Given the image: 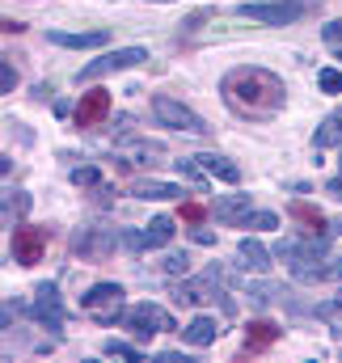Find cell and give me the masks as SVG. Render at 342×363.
<instances>
[{
    "label": "cell",
    "instance_id": "1",
    "mask_svg": "<svg viewBox=\"0 0 342 363\" xmlns=\"http://www.w3.org/2000/svg\"><path fill=\"white\" fill-rule=\"evenodd\" d=\"M220 93H224L228 110H237L241 118H275L287 101L283 81L270 68H233L224 77Z\"/></svg>",
    "mask_w": 342,
    "mask_h": 363
},
{
    "label": "cell",
    "instance_id": "2",
    "mask_svg": "<svg viewBox=\"0 0 342 363\" xmlns=\"http://www.w3.org/2000/svg\"><path fill=\"white\" fill-rule=\"evenodd\" d=\"M317 4L321 0H246V4H237V17L258 21V26H292Z\"/></svg>",
    "mask_w": 342,
    "mask_h": 363
},
{
    "label": "cell",
    "instance_id": "3",
    "mask_svg": "<svg viewBox=\"0 0 342 363\" xmlns=\"http://www.w3.org/2000/svg\"><path fill=\"white\" fill-rule=\"evenodd\" d=\"M81 308H85L97 325L123 321V317H127V308H123V287H118V283H93L85 296H81Z\"/></svg>",
    "mask_w": 342,
    "mask_h": 363
},
{
    "label": "cell",
    "instance_id": "4",
    "mask_svg": "<svg viewBox=\"0 0 342 363\" xmlns=\"http://www.w3.org/2000/svg\"><path fill=\"white\" fill-rule=\"evenodd\" d=\"M123 321H127V330H131L136 338H144V342H148L153 334H170V330H177L170 313H165L161 304H148V300H144V304H136V308H127V317H123Z\"/></svg>",
    "mask_w": 342,
    "mask_h": 363
},
{
    "label": "cell",
    "instance_id": "5",
    "mask_svg": "<svg viewBox=\"0 0 342 363\" xmlns=\"http://www.w3.org/2000/svg\"><path fill=\"white\" fill-rule=\"evenodd\" d=\"M148 60V51L144 47H118V51H106L101 60H93L81 68V77L77 81H101V77H110V72H123V68H136V64H144Z\"/></svg>",
    "mask_w": 342,
    "mask_h": 363
},
{
    "label": "cell",
    "instance_id": "6",
    "mask_svg": "<svg viewBox=\"0 0 342 363\" xmlns=\"http://www.w3.org/2000/svg\"><path fill=\"white\" fill-rule=\"evenodd\" d=\"M153 114L165 123V127H177V131H190V135H207V123L190 110V106H182L177 97H165V93H157L153 97Z\"/></svg>",
    "mask_w": 342,
    "mask_h": 363
},
{
    "label": "cell",
    "instance_id": "7",
    "mask_svg": "<svg viewBox=\"0 0 342 363\" xmlns=\"http://www.w3.org/2000/svg\"><path fill=\"white\" fill-rule=\"evenodd\" d=\"M9 250H13V262H17V267H34V262H43V254H47V228H34V224L13 228Z\"/></svg>",
    "mask_w": 342,
    "mask_h": 363
},
{
    "label": "cell",
    "instance_id": "8",
    "mask_svg": "<svg viewBox=\"0 0 342 363\" xmlns=\"http://www.w3.org/2000/svg\"><path fill=\"white\" fill-rule=\"evenodd\" d=\"M30 313H34V321H38V325H47V330H60V325H64L60 287H55V283H43V287L34 291V304H30Z\"/></svg>",
    "mask_w": 342,
    "mask_h": 363
},
{
    "label": "cell",
    "instance_id": "9",
    "mask_svg": "<svg viewBox=\"0 0 342 363\" xmlns=\"http://www.w3.org/2000/svg\"><path fill=\"white\" fill-rule=\"evenodd\" d=\"M114 228H81L77 237H72V250L81 254V258H93V262H101L110 250H114Z\"/></svg>",
    "mask_w": 342,
    "mask_h": 363
},
{
    "label": "cell",
    "instance_id": "10",
    "mask_svg": "<svg viewBox=\"0 0 342 363\" xmlns=\"http://www.w3.org/2000/svg\"><path fill=\"white\" fill-rule=\"evenodd\" d=\"M106 114H110V93L106 89H89L85 97L77 101V114H72V118H77V127H97Z\"/></svg>",
    "mask_w": 342,
    "mask_h": 363
},
{
    "label": "cell",
    "instance_id": "11",
    "mask_svg": "<svg viewBox=\"0 0 342 363\" xmlns=\"http://www.w3.org/2000/svg\"><path fill=\"white\" fill-rule=\"evenodd\" d=\"M55 47H72V51H93V47H106L110 34L106 30H81V34H68V30H51L47 34Z\"/></svg>",
    "mask_w": 342,
    "mask_h": 363
},
{
    "label": "cell",
    "instance_id": "12",
    "mask_svg": "<svg viewBox=\"0 0 342 363\" xmlns=\"http://www.w3.org/2000/svg\"><path fill=\"white\" fill-rule=\"evenodd\" d=\"M216 220L228 224V228L246 224L250 220V194H224V199H216Z\"/></svg>",
    "mask_w": 342,
    "mask_h": 363
},
{
    "label": "cell",
    "instance_id": "13",
    "mask_svg": "<svg viewBox=\"0 0 342 363\" xmlns=\"http://www.w3.org/2000/svg\"><path fill=\"white\" fill-rule=\"evenodd\" d=\"M216 296H220V291L211 287V274H207V279H190V283H177V287H173V300H177V304H211Z\"/></svg>",
    "mask_w": 342,
    "mask_h": 363
},
{
    "label": "cell",
    "instance_id": "14",
    "mask_svg": "<svg viewBox=\"0 0 342 363\" xmlns=\"http://www.w3.org/2000/svg\"><path fill=\"white\" fill-rule=\"evenodd\" d=\"M237 258H241V267H246V271H266L275 254H270L258 237H241V241H237Z\"/></svg>",
    "mask_w": 342,
    "mask_h": 363
},
{
    "label": "cell",
    "instance_id": "15",
    "mask_svg": "<svg viewBox=\"0 0 342 363\" xmlns=\"http://www.w3.org/2000/svg\"><path fill=\"white\" fill-rule=\"evenodd\" d=\"M216 338H220V321L216 317H194L182 330V342H190V347H211Z\"/></svg>",
    "mask_w": 342,
    "mask_h": 363
},
{
    "label": "cell",
    "instance_id": "16",
    "mask_svg": "<svg viewBox=\"0 0 342 363\" xmlns=\"http://www.w3.org/2000/svg\"><path fill=\"white\" fill-rule=\"evenodd\" d=\"M279 325L275 321H250L246 325V351H266V347H275L279 342Z\"/></svg>",
    "mask_w": 342,
    "mask_h": 363
},
{
    "label": "cell",
    "instance_id": "17",
    "mask_svg": "<svg viewBox=\"0 0 342 363\" xmlns=\"http://www.w3.org/2000/svg\"><path fill=\"white\" fill-rule=\"evenodd\" d=\"M194 161H199V165H203V169H207L211 178L228 182V186H237V182H241V169H237V165H233L228 157H216V152H207V157H194Z\"/></svg>",
    "mask_w": 342,
    "mask_h": 363
},
{
    "label": "cell",
    "instance_id": "18",
    "mask_svg": "<svg viewBox=\"0 0 342 363\" xmlns=\"http://www.w3.org/2000/svg\"><path fill=\"white\" fill-rule=\"evenodd\" d=\"M334 144H342V106L313 131V148H334Z\"/></svg>",
    "mask_w": 342,
    "mask_h": 363
},
{
    "label": "cell",
    "instance_id": "19",
    "mask_svg": "<svg viewBox=\"0 0 342 363\" xmlns=\"http://www.w3.org/2000/svg\"><path fill=\"white\" fill-rule=\"evenodd\" d=\"M144 237H148V250H161V245H170V241H173V220H170V216H157V220H148Z\"/></svg>",
    "mask_w": 342,
    "mask_h": 363
},
{
    "label": "cell",
    "instance_id": "20",
    "mask_svg": "<svg viewBox=\"0 0 342 363\" xmlns=\"http://www.w3.org/2000/svg\"><path fill=\"white\" fill-rule=\"evenodd\" d=\"M287 211H292V220H300V224H304V228H313V233H321V228H326V216H321L313 203H304V199H296Z\"/></svg>",
    "mask_w": 342,
    "mask_h": 363
},
{
    "label": "cell",
    "instance_id": "21",
    "mask_svg": "<svg viewBox=\"0 0 342 363\" xmlns=\"http://www.w3.org/2000/svg\"><path fill=\"white\" fill-rule=\"evenodd\" d=\"M136 194H140V199H157V203H161V199H177V194H182V186H170V182H140V186H136Z\"/></svg>",
    "mask_w": 342,
    "mask_h": 363
},
{
    "label": "cell",
    "instance_id": "22",
    "mask_svg": "<svg viewBox=\"0 0 342 363\" xmlns=\"http://www.w3.org/2000/svg\"><path fill=\"white\" fill-rule=\"evenodd\" d=\"M317 317H321V321H334V334L342 338V291L317 304Z\"/></svg>",
    "mask_w": 342,
    "mask_h": 363
},
{
    "label": "cell",
    "instance_id": "23",
    "mask_svg": "<svg viewBox=\"0 0 342 363\" xmlns=\"http://www.w3.org/2000/svg\"><path fill=\"white\" fill-rule=\"evenodd\" d=\"M101 355H110V359H144V355H140V347H131V342H118V338H106V342H101Z\"/></svg>",
    "mask_w": 342,
    "mask_h": 363
},
{
    "label": "cell",
    "instance_id": "24",
    "mask_svg": "<svg viewBox=\"0 0 342 363\" xmlns=\"http://www.w3.org/2000/svg\"><path fill=\"white\" fill-rule=\"evenodd\" d=\"M173 169H177V178H186L190 186H207V178H211V174H207L203 165H194V161H173Z\"/></svg>",
    "mask_w": 342,
    "mask_h": 363
},
{
    "label": "cell",
    "instance_id": "25",
    "mask_svg": "<svg viewBox=\"0 0 342 363\" xmlns=\"http://www.w3.org/2000/svg\"><path fill=\"white\" fill-rule=\"evenodd\" d=\"M246 228H254V233H266V228H279V216H275V211H250Z\"/></svg>",
    "mask_w": 342,
    "mask_h": 363
},
{
    "label": "cell",
    "instance_id": "26",
    "mask_svg": "<svg viewBox=\"0 0 342 363\" xmlns=\"http://www.w3.org/2000/svg\"><path fill=\"white\" fill-rule=\"evenodd\" d=\"M275 296H283V291H279V287H270V283H254V287H250V300H254L258 308L275 304Z\"/></svg>",
    "mask_w": 342,
    "mask_h": 363
},
{
    "label": "cell",
    "instance_id": "27",
    "mask_svg": "<svg viewBox=\"0 0 342 363\" xmlns=\"http://www.w3.org/2000/svg\"><path fill=\"white\" fill-rule=\"evenodd\" d=\"M317 85H321V93H342V72L338 68H321L317 72Z\"/></svg>",
    "mask_w": 342,
    "mask_h": 363
},
{
    "label": "cell",
    "instance_id": "28",
    "mask_svg": "<svg viewBox=\"0 0 342 363\" xmlns=\"http://www.w3.org/2000/svg\"><path fill=\"white\" fill-rule=\"evenodd\" d=\"M72 182L77 186H101V174H97V165H77L72 169Z\"/></svg>",
    "mask_w": 342,
    "mask_h": 363
},
{
    "label": "cell",
    "instance_id": "29",
    "mask_svg": "<svg viewBox=\"0 0 342 363\" xmlns=\"http://www.w3.org/2000/svg\"><path fill=\"white\" fill-rule=\"evenodd\" d=\"M321 38H326V47L342 51V21H326V26H321Z\"/></svg>",
    "mask_w": 342,
    "mask_h": 363
},
{
    "label": "cell",
    "instance_id": "30",
    "mask_svg": "<svg viewBox=\"0 0 342 363\" xmlns=\"http://www.w3.org/2000/svg\"><path fill=\"white\" fill-rule=\"evenodd\" d=\"M13 85H17V68L9 60H0V93H13Z\"/></svg>",
    "mask_w": 342,
    "mask_h": 363
},
{
    "label": "cell",
    "instance_id": "31",
    "mask_svg": "<svg viewBox=\"0 0 342 363\" xmlns=\"http://www.w3.org/2000/svg\"><path fill=\"white\" fill-rule=\"evenodd\" d=\"M190 271V254H170L165 258V274H186Z\"/></svg>",
    "mask_w": 342,
    "mask_h": 363
},
{
    "label": "cell",
    "instance_id": "32",
    "mask_svg": "<svg viewBox=\"0 0 342 363\" xmlns=\"http://www.w3.org/2000/svg\"><path fill=\"white\" fill-rule=\"evenodd\" d=\"M123 245H127V250H144V245H148V237H144V233H131V228H127V233H123Z\"/></svg>",
    "mask_w": 342,
    "mask_h": 363
},
{
    "label": "cell",
    "instance_id": "33",
    "mask_svg": "<svg viewBox=\"0 0 342 363\" xmlns=\"http://www.w3.org/2000/svg\"><path fill=\"white\" fill-rule=\"evenodd\" d=\"M182 220L199 224V220H203V203H186V207H182Z\"/></svg>",
    "mask_w": 342,
    "mask_h": 363
},
{
    "label": "cell",
    "instance_id": "34",
    "mask_svg": "<svg viewBox=\"0 0 342 363\" xmlns=\"http://www.w3.org/2000/svg\"><path fill=\"white\" fill-rule=\"evenodd\" d=\"M9 207H13L17 216H26V211H30V194H21V190H17V199H9Z\"/></svg>",
    "mask_w": 342,
    "mask_h": 363
},
{
    "label": "cell",
    "instance_id": "35",
    "mask_svg": "<svg viewBox=\"0 0 342 363\" xmlns=\"http://www.w3.org/2000/svg\"><path fill=\"white\" fill-rule=\"evenodd\" d=\"M194 241H199V245H211V241H216V237H211V233H207V228H194Z\"/></svg>",
    "mask_w": 342,
    "mask_h": 363
},
{
    "label": "cell",
    "instance_id": "36",
    "mask_svg": "<svg viewBox=\"0 0 342 363\" xmlns=\"http://www.w3.org/2000/svg\"><path fill=\"white\" fill-rule=\"evenodd\" d=\"M161 359H165V363H190V359H186V355H177V351H165Z\"/></svg>",
    "mask_w": 342,
    "mask_h": 363
},
{
    "label": "cell",
    "instance_id": "37",
    "mask_svg": "<svg viewBox=\"0 0 342 363\" xmlns=\"http://www.w3.org/2000/svg\"><path fill=\"white\" fill-rule=\"evenodd\" d=\"M334 233H338V237H342V216H338V220H334Z\"/></svg>",
    "mask_w": 342,
    "mask_h": 363
},
{
    "label": "cell",
    "instance_id": "38",
    "mask_svg": "<svg viewBox=\"0 0 342 363\" xmlns=\"http://www.w3.org/2000/svg\"><path fill=\"white\" fill-rule=\"evenodd\" d=\"M153 4H170V0H153Z\"/></svg>",
    "mask_w": 342,
    "mask_h": 363
}]
</instances>
